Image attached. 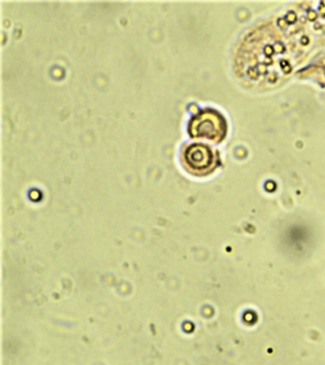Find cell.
<instances>
[{
	"instance_id": "cell-1",
	"label": "cell",
	"mask_w": 325,
	"mask_h": 365,
	"mask_svg": "<svg viewBox=\"0 0 325 365\" xmlns=\"http://www.w3.org/2000/svg\"><path fill=\"white\" fill-rule=\"evenodd\" d=\"M188 133L192 138L221 142L227 133L226 119L214 108H204L190 119Z\"/></svg>"
},
{
	"instance_id": "cell-2",
	"label": "cell",
	"mask_w": 325,
	"mask_h": 365,
	"mask_svg": "<svg viewBox=\"0 0 325 365\" xmlns=\"http://www.w3.org/2000/svg\"><path fill=\"white\" fill-rule=\"evenodd\" d=\"M185 170L196 176H205L218 168L219 154L210 145L193 143L185 145L181 153Z\"/></svg>"
}]
</instances>
